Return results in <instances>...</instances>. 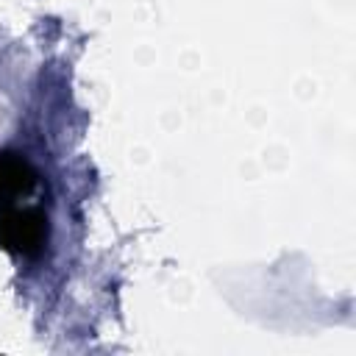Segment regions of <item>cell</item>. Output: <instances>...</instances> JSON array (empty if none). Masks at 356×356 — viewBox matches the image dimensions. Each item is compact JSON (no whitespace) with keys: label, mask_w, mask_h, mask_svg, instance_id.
<instances>
[{"label":"cell","mask_w":356,"mask_h":356,"mask_svg":"<svg viewBox=\"0 0 356 356\" xmlns=\"http://www.w3.org/2000/svg\"><path fill=\"white\" fill-rule=\"evenodd\" d=\"M47 242V214L42 206L19 203L0 211V245L17 256H36Z\"/></svg>","instance_id":"obj_1"},{"label":"cell","mask_w":356,"mask_h":356,"mask_svg":"<svg viewBox=\"0 0 356 356\" xmlns=\"http://www.w3.org/2000/svg\"><path fill=\"white\" fill-rule=\"evenodd\" d=\"M39 186L36 170L17 153L3 150L0 153V211L19 206L25 197H31Z\"/></svg>","instance_id":"obj_2"}]
</instances>
